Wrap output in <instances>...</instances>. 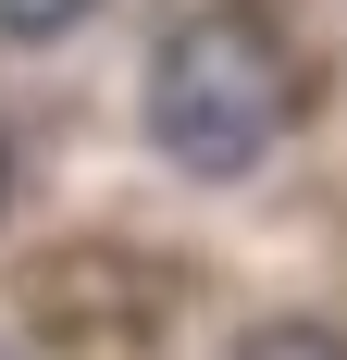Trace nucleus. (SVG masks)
<instances>
[{"instance_id":"f257e3e1","label":"nucleus","mask_w":347,"mask_h":360,"mask_svg":"<svg viewBox=\"0 0 347 360\" xmlns=\"http://www.w3.org/2000/svg\"><path fill=\"white\" fill-rule=\"evenodd\" d=\"M285 112H298V50H285V25L261 0L186 13L162 37V63H149V149L199 186H236L285 137Z\"/></svg>"},{"instance_id":"f03ea898","label":"nucleus","mask_w":347,"mask_h":360,"mask_svg":"<svg viewBox=\"0 0 347 360\" xmlns=\"http://www.w3.org/2000/svg\"><path fill=\"white\" fill-rule=\"evenodd\" d=\"M223 360H347V335L335 323H248Z\"/></svg>"},{"instance_id":"7ed1b4c3","label":"nucleus","mask_w":347,"mask_h":360,"mask_svg":"<svg viewBox=\"0 0 347 360\" xmlns=\"http://www.w3.org/2000/svg\"><path fill=\"white\" fill-rule=\"evenodd\" d=\"M100 0H0V37H63V25H87Z\"/></svg>"},{"instance_id":"20e7f679","label":"nucleus","mask_w":347,"mask_h":360,"mask_svg":"<svg viewBox=\"0 0 347 360\" xmlns=\"http://www.w3.org/2000/svg\"><path fill=\"white\" fill-rule=\"evenodd\" d=\"M0 199H13V149H0Z\"/></svg>"},{"instance_id":"39448f33","label":"nucleus","mask_w":347,"mask_h":360,"mask_svg":"<svg viewBox=\"0 0 347 360\" xmlns=\"http://www.w3.org/2000/svg\"><path fill=\"white\" fill-rule=\"evenodd\" d=\"M0 360H13V348H0Z\"/></svg>"}]
</instances>
